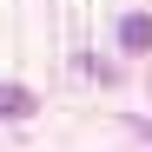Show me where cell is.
<instances>
[{
  "label": "cell",
  "instance_id": "cell-2",
  "mask_svg": "<svg viewBox=\"0 0 152 152\" xmlns=\"http://www.w3.org/2000/svg\"><path fill=\"white\" fill-rule=\"evenodd\" d=\"M0 119H33V93L27 86H0Z\"/></svg>",
  "mask_w": 152,
  "mask_h": 152
},
{
  "label": "cell",
  "instance_id": "cell-1",
  "mask_svg": "<svg viewBox=\"0 0 152 152\" xmlns=\"http://www.w3.org/2000/svg\"><path fill=\"white\" fill-rule=\"evenodd\" d=\"M119 46L126 53H152V13H126L119 20Z\"/></svg>",
  "mask_w": 152,
  "mask_h": 152
}]
</instances>
